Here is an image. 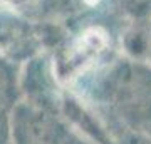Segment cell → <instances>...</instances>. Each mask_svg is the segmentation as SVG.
I'll return each instance as SVG.
<instances>
[{"instance_id":"cell-1","label":"cell","mask_w":151,"mask_h":144,"mask_svg":"<svg viewBox=\"0 0 151 144\" xmlns=\"http://www.w3.org/2000/svg\"><path fill=\"white\" fill-rule=\"evenodd\" d=\"M15 138L19 144H62V131L44 112L22 107L15 116Z\"/></svg>"},{"instance_id":"cell-2","label":"cell","mask_w":151,"mask_h":144,"mask_svg":"<svg viewBox=\"0 0 151 144\" xmlns=\"http://www.w3.org/2000/svg\"><path fill=\"white\" fill-rule=\"evenodd\" d=\"M148 37H150V47H148V59L151 60V19L148 20Z\"/></svg>"}]
</instances>
